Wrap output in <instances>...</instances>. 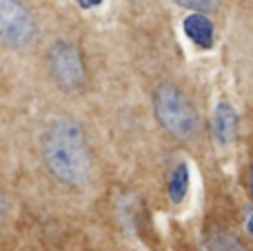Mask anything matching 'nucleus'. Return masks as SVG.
Listing matches in <instances>:
<instances>
[{"label": "nucleus", "mask_w": 253, "mask_h": 251, "mask_svg": "<svg viewBox=\"0 0 253 251\" xmlns=\"http://www.w3.org/2000/svg\"><path fill=\"white\" fill-rule=\"evenodd\" d=\"M42 160L58 182L83 185L91 171L83 129L71 120H56L42 136Z\"/></svg>", "instance_id": "f257e3e1"}, {"label": "nucleus", "mask_w": 253, "mask_h": 251, "mask_svg": "<svg viewBox=\"0 0 253 251\" xmlns=\"http://www.w3.org/2000/svg\"><path fill=\"white\" fill-rule=\"evenodd\" d=\"M153 107L160 125L180 140H189L198 131V111L187 96L173 84L158 87L153 96Z\"/></svg>", "instance_id": "f03ea898"}, {"label": "nucleus", "mask_w": 253, "mask_h": 251, "mask_svg": "<svg viewBox=\"0 0 253 251\" xmlns=\"http://www.w3.org/2000/svg\"><path fill=\"white\" fill-rule=\"evenodd\" d=\"M49 71L56 84L65 91H76L87 80V69H84L80 49L67 40H58L49 49Z\"/></svg>", "instance_id": "7ed1b4c3"}, {"label": "nucleus", "mask_w": 253, "mask_h": 251, "mask_svg": "<svg viewBox=\"0 0 253 251\" xmlns=\"http://www.w3.org/2000/svg\"><path fill=\"white\" fill-rule=\"evenodd\" d=\"M34 34V18L18 0H0V40L22 44Z\"/></svg>", "instance_id": "20e7f679"}, {"label": "nucleus", "mask_w": 253, "mask_h": 251, "mask_svg": "<svg viewBox=\"0 0 253 251\" xmlns=\"http://www.w3.org/2000/svg\"><path fill=\"white\" fill-rule=\"evenodd\" d=\"M211 133H213V140L218 145L227 147L236 140L238 136V114L231 107V102L220 100L215 105L213 111V120H211Z\"/></svg>", "instance_id": "39448f33"}, {"label": "nucleus", "mask_w": 253, "mask_h": 251, "mask_svg": "<svg viewBox=\"0 0 253 251\" xmlns=\"http://www.w3.org/2000/svg\"><path fill=\"white\" fill-rule=\"evenodd\" d=\"M182 29L193 44H198L202 49L213 47V22L205 13H191V16H187L182 22Z\"/></svg>", "instance_id": "423d86ee"}, {"label": "nucleus", "mask_w": 253, "mask_h": 251, "mask_svg": "<svg viewBox=\"0 0 253 251\" xmlns=\"http://www.w3.org/2000/svg\"><path fill=\"white\" fill-rule=\"evenodd\" d=\"M205 247L207 251H249L238 236H233L231 231L222 229V227H215L207 234Z\"/></svg>", "instance_id": "0eeeda50"}, {"label": "nucleus", "mask_w": 253, "mask_h": 251, "mask_svg": "<svg viewBox=\"0 0 253 251\" xmlns=\"http://www.w3.org/2000/svg\"><path fill=\"white\" fill-rule=\"evenodd\" d=\"M167 191H169V198L173 205H180L189 194V167L187 163H180L173 167L169 176V185H167Z\"/></svg>", "instance_id": "6e6552de"}, {"label": "nucleus", "mask_w": 253, "mask_h": 251, "mask_svg": "<svg viewBox=\"0 0 253 251\" xmlns=\"http://www.w3.org/2000/svg\"><path fill=\"white\" fill-rule=\"evenodd\" d=\"M178 2L180 7L184 9H193L196 13H207V11H213L218 7V0H173Z\"/></svg>", "instance_id": "1a4fd4ad"}, {"label": "nucleus", "mask_w": 253, "mask_h": 251, "mask_svg": "<svg viewBox=\"0 0 253 251\" xmlns=\"http://www.w3.org/2000/svg\"><path fill=\"white\" fill-rule=\"evenodd\" d=\"M76 2H78L80 7H84V9H91V7H98L102 0H76Z\"/></svg>", "instance_id": "9d476101"}, {"label": "nucleus", "mask_w": 253, "mask_h": 251, "mask_svg": "<svg viewBox=\"0 0 253 251\" xmlns=\"http://www.w3.org/2000/svg\"><path fill=\"white\" fill-rule=\"evenodd\" d=\"M247 231H249V234H253V211L249 213V218H247Z\"/></svg>", "instance_id": "9b49d317"}, {"label": "nucleus", "mask_w": 253, "mask_h": 251, "mask_svg": "<svg viewBox=\"0 0 253 251\" xmlns=\"http://www.w3.org/2000/svg\"><path fill=\"white\" fill-rule=\"evenodd\" d=\"M249 187H251V194H253V165H251V171H249Z\"/></svg>", "instance_id": "f8f14e48"}, {"label": "nucleus", "mask_w": 253, "mask_h": 251, "mask_svg": "<svg viewBox=\"0 0 253 251\" xmlns=\"http://www.w3.org/2000/svg\"><path fill=\"white\" fill-rule=\"evenodd\" d=\"M4 216V203H2V196H0V220H2Z\"/></svg>", "instance_id": "ddd939ff"}]
</instances>
